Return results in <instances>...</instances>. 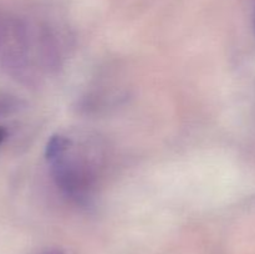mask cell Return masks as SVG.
<instances>
[{
    "instance_id": "2",
    "label": "cell",
    "mask_w": 255,
    "mask_h": 254,
    "mask_svg": "<svg viewBox=\"0 0 255 254\" xmlns=\"http://www.w3.org/2000/svg\"><path fill=\"white\" fill-rule=\"evenodd\" d=\"M52 177L56 186L69 198L77 203H85L91 197L95 177L87 164L67 159L66 154L52 162Z\"/></svg>"
},
{
    "instance_id": "4",
    "label": "cell",
    "mask_w": 255,
    "mask_h": 254,
    "mask_svg": "<svg viewBox=\"0 0 255 254\" xmlns=\"http://www.w3.org/2000/svg\"><path fill=\"white\" fill-rule=\"evenodd\" d=\"M71 146V139L64 134H54L50 137L45 147V157L47 161H57L59 158L64 157Z\"/></svg>"
},
{
    "instance_id": "3",
    "label": "cell",
    "mask_w": 255,
    "mask_h": 254,
    "mask_svg": "<svg viewBox=\"0 0 255 254\" xmlns=\"http://www.w3.org/2000/svg\"><path fill=\"white\" fill-rule=\"evenodd\" d=\"M25 110V102L9 92L0 91V122L7 121Z\"/></svg>"
},
{
    "instance_id": "1",
    "label": "cell",
    "mask_w": 255,
    "mask_h": 254,
    "mask_svg": "<svg viewBox=\"0 0 255 254\" xmlns=\"http://www.w3.org/2000/svg\"><path fill=\"white\" fill-rule=\"evenodd\" d=\"M35 39L36 34L26 21L0 14V72L32 84L36 77L31 56Z\"/></svg>"
},
{
    "instance_id": "6",
    "label": "cell",
    "mask_w": 255,
    "mask_h": 254,
    "mask_svg": "<svg viewBox=\"0 0 255 254\" xmlns=\"http://www.w3.org/2000/svg\"><path fill=\"white\" fill-rule=\"evenodd\" d=\"M254 32H255V10H254Z\"/></svg>"
},
{
    "instance_id": "5",
    "label": "cell",
    "mask_w": 255,
    "mask_h": 254,
    "mask_svg": "<svg viewBox=\"0 0 255 254\" xmlns=\"http://www.w3.org/2000/svg\"><path fill=\"white\" fill-rule=\"evenodd\" d=\"M36 254H65V252L60 248H46Z\"/></svg>"
}]
</instances>
